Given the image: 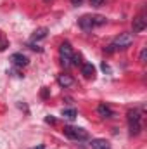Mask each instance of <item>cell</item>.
<instances>
[{
  "mask_svg": "<svg viewBox=\"0 0 147 149\" xmlns=\"http://www.w3.org/2000/svg\"><path fill=\"white\" fill-rule=\"evenodd\" d=\"M0 38H2V31H0Z\"/></svg>",
  "mask_w": 147,
  "mask_h": 149,
  "instance_id": "cell-24",
  "label": "cell"
},
{
  "mask_svg": "<svg viewBox=\"0 0 147 149\" xmlns=\"http://www.w3.org/2000/svg\"><path fill=\"white\" fill-rule=\"evenodd\" d=\"M45 121H47V123H50V125H54V123H55V118H52V116H47V118H45Z\"/></svg>",
  "mask_w": 147,
  "mask_h": 149,
  "instance_id": "cell-20",
  "label": "cell"
},
{
  "mask_svg": "<svg viewBox=\"0 0 147 149\" xmlns=\"http://www.w3.org/2000/svg\"><path fill=\"white\" fill-rule=\"evenodd\" d=\"M47 33H49V30L47 28H38V30H35V33H33V42H38V40H42V38L47 37Z\"/></svg>",
  "mask_w": 147,
  "mask_h": 149,
  "instance_id": "cell-12",
  "label": "cell"
},
{
  "mask_svg": "<svg viewBox=\"0 0 147 149\" xmlns=\"http://www.w3.org/2000/svg\"><path fill=\"white\" fill-rule=\"evenodd\" d=\"M104 50H106V52H107V54H112V52H114V50H116V49H114V45H112V43H109V45H107V47H106V49H104Z\"/></svg>",
  "mask_w": 147,
  "mask_h": 149,
  "instance_id": "cell-18",
  "label": "cell"
},
{
  "mask_svg": "<svg viewBox=\"0 0 147 149\" xmlns=\"http://www.w3.org/2000/svg\"><path fill=\"white\" fill-rule=\"evenodd\" d=\"M106 0H90V3L94 5V7H99V5H102Z\"/></svg>",
  "mask_w": 147,
  "mask_h": 149,
  "instance_id": "cell-16",
  "label": "cell"
},
{
  "mask_svg": "<svg viewBox=\"0 0 147 149\" xmlns=\"http://www.w3.org/2000/svg\"><path fill=\"white\" fill-rule=\"evenodd\" d=\"M57 83L61 85V87H64V88H68V87H71L74 83V80L69 76V74H57Z\"/></svg>",
  "mask_w": 147,
  "mask_h": 149,
  "instance_id": "cell-9",
  "label": "cell"
},
{
  "mask_svg": "<svg viewBox=\"0 0 147 149\" xmlns=\"http://www.w3.org/2000/svg\"><path fill=\"white\" fill-rule=\"evenodd\" d=\"M33 149H43V146H42V144H40V146H37V148H33Z\"/></svg>",
  "mask_w": 147,
  "mask_h": 149,
  "instance_id": "cell-22",
  "label": "cell"
},
{
  "mask_svg": "<svg viewBox=\"0 0 147 149\" xmlns=\"http://www.w3.org/2000/svg\"><path fill=\"white\" fill-rule=\"evenodd\" d=\"M81 74H83L85 78H94V76H95V66H94L92 63H85V64L81 66Z\"/></svg>",
  "mask_w": 147,
  "mask_h": 149,
  "instance_id": "cell-8",
  "label": "cell"
},
{
  "mask_svg": "<svg viewBox=\"0 0 147 149\" xmlns=\"http://www.w3.org/2000/svg\"><path fill=\"white\" fill-rule=\"evenodd\" d=\"M42 97H43V99H45V97H49V88H47V87H43V88H42Z\"/></svg>",
  "mask_w": 147,
  "mask_h": 149,
  "instance_id": "cell-19",
  "label": "cell"
},
{
  "mask_svg": "<svg viewBox=\"0 0 147 149\" xmlns=\"http://www.w3.org/2000/svg\"><path fill=\"white\" fill-rule=\"evenodd\" d=\"M146 57H147V49H144L140 52V63H146Z\"/></svg>",
  "mask_w": 147,
  "mask_h": 149,
  "instance_id": "cell-17",
  "label": "cell"
},
{
  "mask_svg": "<svg viewBox=\"0 0 147 149\" xmlns=\"http://www.w3.org/2000/svg\"><path fill=\"white\" fill-rule=\"evenodd\" d=\"M7 47H9V42H7L5 38H0V52H2V50H5Z\"/></svg>",
  "mask_w": 147,
  "mask_h": 149,
  "instance_id": "cell-15",
  "label": "cell"
},
{
  "mask_svg": "<svg viewBox=\"0 0 147 149\" xmlns=\"http://www.w3.org/2000/svg\"><path fill=\"white\" fill-rule=\"evenodd\" d=\"M133 43V35L132 33H119L118 37L114 38V42H112V45H114V49L118 50H125V49H128L130 45Z\"/></svg>",
  "mask_w": 147,
  "mask_h": 149,
  "instance_id": "cell-4",
  "label": "cell"
},
{
  "mask_svg": "<svg viewBox=\"0 0 147 149\" xmlns=\"http://www.w3.org/2000/svg\"><path fill=\"white\" fill-rule=\"evenodd\" d=\"M71 64H74V66H80V64H81V56H80V54H73Z\"/></svg>",
  "mask_w": 147,
  "mask_h": 149,
  "instance_id": "cell-14",
  "label": "cell"
},
{
  "mask_svg": "<svg viewBox=\"0 0 147 149\" xmlns=\"http://www.w3.org/2000/svg\"><path fill=\"white\" fill-rule=\"evenodd\" d=\"M92 149H111V146L106 139H94L92 141Z\"/></svg>",
  "mask_w": 147,
  "mask_h": 149,
  "instance_id": "cell-11",
  "label": "cell"
},
{
  "mask_svg": "<svg viewBox=\"0 0 147 149\" xmlns=\"http://www.w3.org/2000/svg\"><path fill=\"white\" fill-rule=\"evenodd\" d=\"M78 24H80L81 30L90 31V30H94V28H97V26L106 24V17H104V16H83V17L78 19Z\"/></svg>",
  "mask_w": 147,
  "mask_h": 149,
  "instance_id": "cell-1",
  "label": "cell"
},
{
  "mask_svg": "<svg viewBox=\"0 0 147 149\" xmlns=\"http://www.w3.org/2000/svg\"><path fill=\"white\" fill-rule=\"evenodd\" d=\"M97 113H99V116H102V118H111L114 113L111 109L109 106H106V104H99L97 106Z\"/></svg>",
  "mask_w": 147,
  "mask_h": 149,
  "instance_id": "cell-10",
  "label": "cell"
},
{
  "mask_svg": "<svg viewBox=\"0 0 147 149\" xmlns=\"http://www.w3.org/2000/svg\"><path fill=\"white\" fill-rule=\"evenodd\" d=\"M59 54H61V63L64 66H69L71 64V57H73V49L68 42H64L61 47H59Z\"/></svg>",
  "mask_w": 147,
  "mask_h": 149,
  "instance_id": "cell-5",
  "label": "cell"
},
{
  "mask_svg": "<svg viewBox=\"0 0 147 149\" xmlns=\"http://www.w3.org/2000/svg\"><path fill=\"white\" fill-rule=\"evenodd\" d=\"M10 61H12V64H14V66H17V68L28 66V63H30V59H28L26 56H23L21 52H16V54H12V56H10Z\"/></svg>",
  "mask_w": 147,
  "mask_h": 149,
  "instance_id": "cell-6",
  "label": "cell"
},
{
  "mask_svg": "<svg viewBox=\"0 0 147 149\" xmlns=\"http://www.w3.org/2000/svg\"><path fill=\"white\" fill-rule=\"evenodd\" d=\"M126 120H128V127H130V134L132 135H139L140 130H142V116L139 109H130L126 114Z\"/></svg>",
  "mask_w": 147,
  "mask_h": 149,
  "instance_id": "cell-2",
  "label": "cell"
},
{
  "mask_svg": "<svg viewBox=\"0 0 147 149\" xmlns=\"http://www.w3.org/2000/svg\"><path fill=\"white\" fill-rule=\"evenodd\" d=\"M146 17L144 16H137V17H133V21H132V28H133V31L135 33H140V31H144L146 30Z\"/></svg>",
  "mask_w": 147,
  "mask_h": 149,
  "instance_id": "cell-7",
  "label": "cell"
},
{
  "mask_svg": "<svg viewBox=\"0 0 147 149\" xmlns=\"http://www.w3.org/2000/svg\"><path fill=\"white\" fill-rule=\"evenodd\" d=\"M71 2H73L74 5H78V3H81V0H71Z\"/></svg>",
  "mask_w": 147,
  "mask_h": 149,
  "instance_id": "cell-21",
  "label": "cell"
},
{
  "mask_svg": "<svg viewBox=\"0 0 147 149\" xmlns=\"http://www.w3.org/2000/svg\"><path fill=\"white\" fill-rule=\"evenodd\" d=\"M64 135L68 137V139H71V141H88L90 139V135H88V132L85 130V128H81V127H71V125H66L64 127Z\"/></svg>",
  "mask_w": 147,
  "mask_h": 149,
  "instance_id": "cell-3",
  "label": "cell"
},
{
  "mask_svg": "<svg viewBox=\"0 0 147 149\" xmlns=\"http://www.w3.org/2000/svg\"><path fill=\"white\" fill-rule=\"evenodd\" d=\"M43 2H50V0H43Z\"/></svg>",
  "mask_w": 147,
  "mask_h": 149,
  "instance_id": "cell-23",
  "label": "cell"
},
{
  "mask_svg": "<svg viewBox=\"0 0 147 149\" xmlns=\"http://www.w3.org/2000/svg\"><path fill=\"white\" fill-rule=\"evenodd\" d=\"M76 109H62V116L64 118H68V120H74L76 118Z\"/></svg>",
  "mask_w": 147,
  "mask_h": 149,
  "instance_id": "cell-13",
  "label": "cell"
}]
</instances>
